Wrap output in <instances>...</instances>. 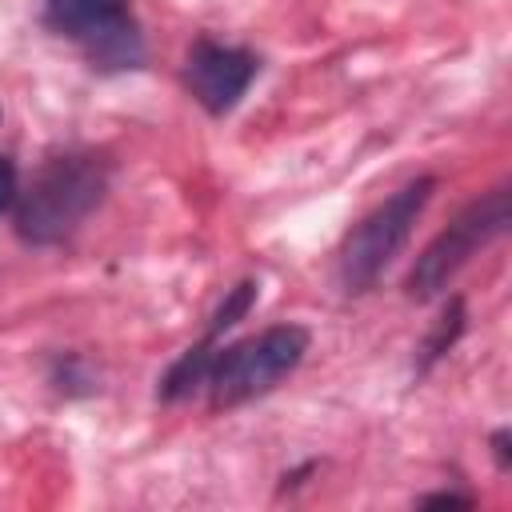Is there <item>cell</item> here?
Wrapping results in <instances>:
<instances>
[{
	"instance_id": "obj_1",
	"label": "cell",
	"mask_w": 512,
	"mask_h": 512,
	"mask_svg": "<svg viewBox=\"0 0 512 512\" xmlns=\"http://www.w3.org/2000/svg\"><path fill=\"white\" fill-rule=\"evenodd\" d=\"M108 164L96 152H64L36 168L28 188L16 196V232L20 240L48 248L72 236L92 208L104 200Z\"/></svg>"
},
{
	"instance_id": "obj_2",
	"label": "cell",
	"mask_w": 512,
	"mask_h": 512,
	"mask_svg": "<svg viewBox=\"0 0 512 512\" xmlns=\"http://www.w3.org/2000/svg\"><path fill=\"white\" fill-rule=\"evenodd\" d=\"M308 352V328L300 324H272L248 340H236L228 348H216L208 364V404L212 408H236L264 392H272L288 372L300 368Z\"/></svg>"
},
{
	"instance_id": "obj_3",
	"label": "cell",
	"mask_w": 512,
	"mask_h": 512,
	"mask_svg": "<svg viewBox=\"0 0 512 512\" xmlns=\"http://www.w3.org/2000/svg\"><path fill=\"white\" fill-rule=\"evenodd\" d=\"M436 192V176H416L412 184H404L400 192H392L384 204H376L340 244V260H336V276L344 292H368L380 272L400 256V248L408 244L420 212L428 208Z\"/></svg>"
},
{
	"instance_id": "obj_4",
	"label": "cell",
	"mask_w": 512,
	"mask_h": 512,
	"mask_svg": "<svg viewBox=\"0 0 512 512\" xmlns=\"http://www.w3.org/2000/svg\"><path fill=\"white\" fill-rule=\"evenodd\" d=\"M44 24L104 72L144 64V36L128 0H44Z\"/></svg>"
},
{
	"instance_id": "obj_5",
	"label": "cell",
	"mask_w": 512,
	"mask_h": 512,
	"mask_svg": "<svg viewBox=\"0 0 512 512\" xmlns=\"http://www.w3.org/2000/svg\"><path fill=\"white\" fill-rule=\"evenodd\" d=\"M508 228V188H492L488 196L472 200L444 232H436V240L416 256L412 272H408V296L412 300H432L448 288V280L484 248L492 244L500 232Z\"/></svg>"
},
{
	"instance_id": "obj_6",
	"label": "cell",
	"mask_w": 512,
	"mask_h": 512,
	"mask_svg": "<svg viewBox=\"0 0 512 512\" xmlns=\"http://www.w3.org/2000/svg\"><path fill=\"white\" fill-rule=\"evenodd\" d=\"M256 72H260V60L248 48H232V44L200 36L184 60V88L196 96V104L204 112L224 116L240 104V96L248 92Z\"/></svg>"
},
{
	"instance_id": "obj_7",
	"label": "cell",
	"mask_w": 512,
	"mask_h": 512,
	"mask_svg": "<svg viewBox=\"0 0 512 512\" xmlns=\"http://www.w3.org/2000/svg\"><path fill=\"white\" fill-rule=\"evenodd\" d=\"M460 328H464V300L452 296L448 308H444V316H440V324H436V332H432L428 344H424V364H420V368H428L436 356H444V352L452 348V340L460 336Z\"/></svg>"
},
{
	"instance_id": "obj_8",
	"label": "cell",
	"mask_w": 512,
	"mask_h": 512,
	"mask_svg": "<svg viewBox=\"0 0 512 512\" xmlns=\"http://www.w3.org/2000/svg\"><path fill=\"white\" fill-rule=\"evenodd\" d=\"M16 196H20V168L12 156L0 152V216L16 208Z\"/></svg>"
},
{
	"instance_id": "obj_9",
	"label": "cell",
	"mask_w": 512,
	"mask_h": 512,
	"mask_svg": "<svg viewBox=\"0 0 512 512\" xmlns=\"http://www.w3.org/2000/svg\"><path fill=\"white\" fill-rule=\"evenodd\" d=\"M420 504L424 508H468L472 500L468 496H452V492H436V496H424Z\"/></svg>"
},
{
	"instance_id": "obj_10",
	"label": "cell",
	"mask_w": 512,
	"mask_h": 512,
	"mask_svg": "<svg viewBox=\"0 0 512 512\" xmlns=\"http://www.w3.org/2000/svg\"><path fill=\"white\" fill-rule=\"evenodd\" d=\"M492 452H496V464L508 472V464H512V456H508V428H500V432L492 436Z\"/></svg>"
}]
</instances>
